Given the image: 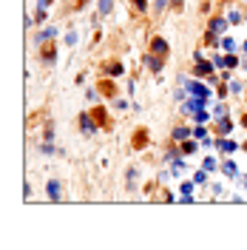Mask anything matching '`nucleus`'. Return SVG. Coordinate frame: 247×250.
I'll list each match as a JSON object with an SVG mask.
<instances>
[{
    "label": "nucleus",
    "instance_id": "f257e3e1",
    "mask_svg": "<svg viewBox=\"0 0 247 250\" xmlns=\"http://www.w3.org/2000/svg\"><path fill=\"white\" fill-rule=\"evenodd\" d=\"M37 54H40V62H43V65H54V62H57V43H51V40H48V43H43V46H37Z\"/></svg>",
    "mask_w": 247,
    "mask_h": 250
},
{
    "label": "nucleus",
    "instance_id": "f03ea898",
    "mask_svg": "<svg viewBox=\"0 0 247 250\" xmlns=\"http://www.w3.org/2000/svg\"><path fill=\"white\" fill-rule=\"evenodd\" d=\"M91 117H94V123H97V128H103V131H111V128H114V123H111V117H108V111H105V105H94V108H91Z\"/></svg>",
    "mask_w": 247,
    "mask_h": 250
},
{
    "label": "nucleus",
    "instance_id": "7ed1b4c3",
    "mask_svg": "<svg viewBox=\"0 0 247 250\" xmlns=\"http://www.w3.org/2000/svg\"><path fill=\"white\" fill-rule=\"evenodd\" d=\"M142 62H145V68H148L151 74H159V71L165 68V57H159V54H154V51H148Z\"/></svg>",
    "mask_w": 247,
    "mask_h": 250
},
{
    "label": "nucleus",
    "instance_id": "20e7f679",
    "mask_svg": "<svg viewBox=\"0 0 247 250\" xmlns=\"http://www.w3.org/2000/svg\"><path fill=\"white\" fill-rule=\"evenodd\" d=\"M148 140H151L148 128H142V125H139L137 131H134V137H131V148H134V151H142V148L148 145Z\"/></svg>",
    "mask_w": 247,
    "mask_h": 250
},
{
    "label": "nucleus",
    "instance_id": "39448f33",
    "mask_svg": "<svg viewBox=\"0 0 247 250\" xmlns=\"http://www.w3.org/2000/svg\"><path fill=\"white\" fill-rule=\"evenodd\" d=\"M103 74H105V77H123V74H125V62L123 60L103 62Z\"/></svg>",
    "mask_w": 247,
    "mask_h": 250
},
{
    "label": "nucleus",
    "instance_id": "423d86ee",
    "mask_svg": "<svg viewBox=\"0 0 247 250\" xmlns=\"http://www.w3.org/2000/svg\"><path fill=\"white\" fill-rule=\"evenodd\" d=\"M148 51H154V54H159V57H168V54H170V46H168V40H165V37H151Z\"/></svg>",
    "mask_w": 247,
    "mask_h": 250
},
{
    "label": "nucleus",
    "instance_id": "0eeeda50",
    "mask_svg": "<svg viewBox=\"0 0 247 250\" xmlns=\"http://www.w3.org/2000/svg\"><path fill=\"white\" fill-rule=\"evenodd\" d=\"M57 26H48V29H43V31H37L34 34V46H43V43H48V40H54L57 37Z\"/></svg>",
    "mask_w": 247,
    "mask_h": 250
},
{
    "label": "nucleus",
    "instance_id": "6e6552de",
    "mask_svg": "<svg viewBox=\"0 0 247 250\" xmlns=\"http://www.w3.org/2000/svg\"><path fill=\"white\" fill-rule=\"evenodd\" d=\"M80 128L85 131V134H94L97 131V123H94V117H91V111H80Z\"/></svg>",
    "mask_w": 247,
    "mask_h": 250
},
{
    "label": "nucleus",
    "instance_id": "1a4fd4ad",
    "mask_svg": "<svg viewBox=\"0 0 247 250\" xmlns=\"http://www.w3.org/2000/svg\"><path fill=\"white\" fill-rule=\"evenodd\" d=\"M46 193H48V199H51V202H60V196H62V182H60V179H48Z\"/></svg>",
    "mask_w": 247,
    "mask_h": 250
},
{
    "label": "nucleus",
    "instance_id": "9d476101",
    "mask_svg": "<svg viewBox=\"0 0 247 250\" xmlns=\"http://www.w3.org/2000/svg\"><path fill=\"white\" fill-rule=\"evenodd\" d=\"M182 159H185V154H182V151H176V148H168V156H165V162H168V165H173V171H179V168L185 165Z\"/></svg>",
    "mask_w": 247,
    "mask_h": 250
},
{
    "label": "nucleus",
    "instance_id": "9b49d317",
    "mask_svg": "<svg viewBox=\"0 0 247 250\" xmlns=\"http://www.w3.org/2000/svg\"><path fill=\"white\" fill-rule=\"evenodd\" d=\"M100 91H103V97H111V100H114V97L120 94V88L111 83V77H103L100 80Z\"/></svg>",
    "mask_w": 247,
    "mask_h": 250
},
{
    "label": "nucleus",
    "instance_id": "f8f14e48",
    "mask_svg": "<svg viewBox=\"0 0 247 250\" xmlns=\"http://www.w3.org/2000/svg\"><path fill=\"white\" fill-rule=\"evenodd\" d=\"M187 91H190V97L210 100V88H207V85H199V83H187Z\"/></svg>",
    "mask_w": 247,
    "mask_h": 250
},
{
    "label": "nucleus",
    "instance_id": "ddd939ff",
    "mask_svg": "<svg viewBox=\"0 0 247 250\" xmlns=\"http://www.w3.org/2000/svg\"><path fill=\"white\" fill-rule=\"evenodd\" d=\"M227 26H230V20H225V17H213V20L207 23V31H210V34H222Z\"/></svg>",
    "mask_w": 247,
    "mask_h": 250
},
{
    "label": "nucleus",
    "instance_id": "4468645a",
    "mask_svg": "<svg viewBox=\"0 0 247 250\" xmlns=\"http://www.w3.org/2000/svg\"><path fill=\"white\" fill-rule=\"evenodd\" d=\"M213 68H216L213 62H205V60H199L196 65H193V74H196V77H213V74H210Z\"/></svg>",
    "mask_w": 247,
    "mask_h": 250
},
{
    "label": "nucleus",
    "instance_id": "2eb2a0df",
    "mask_svg": "<svg viewBox=\"0 0 247 250\" xmlns=\"http://www.w3.org/2000/svg\"><path fill=\"white\" fill-rule=\"evenodd\" d=\"M190 137H193V131L185 128V125H176V128H173V134H170V140H173V142H185V140H190Z\"/></svg>",
    "mask_w": 247,
    "mask_h": 250
},
{
    "label": "nucleus",
    "instance_id": "dca6fc26",
    "mask_svg": "<svg viewBox=\"0 0 247 250\" xmlns=\"http://www.w3.org/2000/svg\"><path fill=\"white\" fill-rule=\"evenodd\" d=\"M131 3V12L134 15H145L148 12V0H128Z\"/></svg>",
    "mask_w": 247,
    "mask_h": 250
},
{
    "label": "nucleus",
    "instance_id": "f3484780",
    "mask_svg": "<svg viewBox=\"0 0 247 250\" xmlns=\"http://www.w3.org/2000/svg\"><path fill=\"white\" fill-rule=\"evenodd\" d=\"M111 9H114V0H97V12L105 17V15H111Z\"/></svg>",
    "mask_w": 247,
    "mask_h": 250
},
{
    "label": "nucleus",
    "instance_id": "a211bd4d",
    "mask_svg": "<svg viewBox=\"0 0 247 250\" xmlns=\"http://www.w3.org/2000/svg\"><path fill=\"white\" fill-rule=\"evenodd\" d=\"M233 123L227 120V117H219V134H230Z\"/></svg>",
    "mask_w": 247,
    "mask_h": 250
},
{
    "label": "nucleus",
    "instance_id": "6ab92c4d",
    "mask_svg": "<svg viewBox=\"0 0 247 250\" xmlns=\"http://www.w3.org/2000/svg\"><path fill=\"white\" fill-rule=\"evenodd\" d=\"M182 154H185V156L196 154V142H193V140H185V142H182Z\"/></svg>",
    "mask_w": 247,
    "mask_h": 250
},
{
    "label": "nucleus",
    "instance_id": "aec40b11",
    "mask_svg": "<svg viewBox=\"0 0 247 250\" xmlns=\"http://www.w3.org/2000/svg\"><path fill=\"white\" fill-rule=\"evenodd\" d=\"M236 65H239V57H236V54H227V57H225V68H227V71H233Z\"/></svg>",
    "mask_w": 247,
    "mask_h": 250
},
{
    "label": "nucleus",
    "instance_id": "412c9836",
    "mask_svg": "<svg viewBox=\"0 0 247 250\" xmlns=\"http://www.w3.org/2000/svg\"><path fill=\"white\" fill-rule=\"evenodd\" d=\"M222 168H225L227 176H236V162H233V159H225V165H222Z\"/></svg>",
    "mask_w": 247,
    "mask_h": 250
},
{
    "label": "nucleus",
    "instance_id": "4be33fe9",
    "mask_svg": "<svg viewBox=\"0 0 247 250\" xmlns=\"http://www.w3.org/2000/svg\"><path fill=\"white\" fill-rule=\"evenodd\" d=\"M128 188H137V168H128Z\"/></svg>",
    "mask_w": 247,
    "mask_h": 250
},
{
    "label": "nucleus",
    "instance_id": "5701e85b",
    "mask_svg": "<svg viewBox=\"0 0 247 250\" xmlns=\"http://www.w3.org/2000/svg\"><path fill=\"white\" fill-rule=\"evenodd\" d=\"M227 20H230V26H239L245 17H242V12H230V15H227Z\"/></svg>",
    "mask_w": 247,
    "mask_h": 250
},
{
    "label": "nucleus",
    "instance_id": "b1692460",
    "mask_svg": "<svg viewBox=\"0 0 247 250\" xmlns=\"http://www.w3.org/2000/svg\"><path fill=\"white\" fill-rule=\"evenodd\" d=\"M193 117H196V123H207V120H210V114H207L205 108H202V111H196Z\"/></svg>",
    "mask_w": 247,
    "mask_h": 250
},
{
    "label": "nucleus",
    "instance_id": "393cba45",
    "mask_svg": "<svg viewBox=\"0 0 247 250\" xmlns=\"http://www.w3.org/2000/svg\"><path fill=\"white\" fill-rule=\"evenodd\" d=\"M202 168H205V171H213V168H216V159H213V156H207V159L202 162Z\"/></svg>",
    "mask_w": 247,
    "mask_h": 250
},
{
    "label": "nucleus",
    "instance_id": "a878e982",
    "mask_svg": "<svg viewBox=\"0 0 247 250\" xmlns=\"http://www.w3.org/2000/svg\"><path fill=\"white\" fill-rule=\"evenodd\" d=\"M230 91L233 94H242V91H245V85H242L239 80H230Z\"/></svg>",
    "mask_w": 247,
    "mask_h": 250
},
{
    "label": "nucleus",
    "instance_id": "bb28decb",
    "mask_svg": "<svg viewBox=\"0 0 247 250\" xmlns=\"http://www.w3.org/2000/svg\"><path fill=\"white\" fill-rule=\"evenodd\" d=\"M165 6H168V0H154V12L159 15V12H165Z\"/></svg>",
    "mask_w": 247,
    "mask_h": 250
},
{
    "label": "nucleus",
    "instance_id": "cd10ccee",
    "mask_svg": "<svg viewBox=\"0 0 247 250\" xmlns=\"http://www.w3.org/2000/svg\"><path fill=\"white\" fill-rule=\"evenodd\" d=\"M216 145H222V151H227V154H230V151H236V142H219L216 140Z\"/></svg>",
    "mask_w": 247,
    "mask_h": 250
},
{
    "label": "nucleus",
    "instance_id": "c85d7f7f",
    "mask_svg": "<svg viewBox=\"0 0 247 250\" xmlns=\"http://www.w3.org/2000/svg\"><path fill=\"white\" fill-rule=\"evenodd\" d=\"M170 9H173V12H182V9H185V0H170Z\"/></svg>",
    "mask_w": 247,
    "mask_h": 250
},
{
    "label": "nucleus",
    "instance_id": "c756f323",
    "mask_svg": "<svg viewBox=\"0 0 247 250\" xmlns=\"http://www.w3.org/2000/svg\"><path fill=\"white\" fill-rule=\"evenodd\" d=\"M193 137H199V140H205V137H207V131H205V128H193ZM205 142H210V140H205Z\"/></svg>",
    "mask_w": 247,
    "mask_h": 250
},
{
    "label": "nucleus",
    "instance_id": "7c9ffc66",
    "mask_svg": "<svg viewBox=\"0 0 247 250\" xmlns=\"http://www.w3.org/2000/svg\"><path fill=\"white\" fill-rule=\"evenodd\" d=\"M65 43L74 46V43H77V31H68V34H65Z\"/></svg>",
    "mask_w": 247,
    "mask_h": 250
},
{
    "label": "nucleus",
    "instance_id": "2f4dec72",
    "mask_svg": "<svg viewBox=\"0 0 247 250\" xmlns=\"http://www.w3.org/2000/svg\"><path fill=\"white\" fill-rule=\"evenodd\" d=\"M222 46H225V51H233V40H230V37H225V40H222Z\"/></svg>",
    "mask_w": 247,
    "mask_h": 250
},
{
    "label": "nucleus",
    "instance_id": "473e14b6",
    "mask_svg": "<svg viewBox=\"0 0 247 250\" xmlns=\"http://www.w3.org/2000/svg\"><path fill=\"white\" fill-rule=\"evenodd\" d=\"M182 190H185V196H190V190H193V182H182Z\"/></svg>",
    "mask_w": 247,
    "mask_h": 250
},
{
    "label": "nucleus",
    "instance_id": "72a5a7b5",
    "mask_svg": "<svg viewBox=\"0 0 247 250\" xmlns=\"http://www.w3.org/2000/svg\"><path fill=\"white\" fill-rule=\"evenodd\" d=\"M37 6H40V9H48V6H51V0H37Z\"/></svg>",
    "mask_w": 247,
    "mask_h": 250
}]
</instances>
